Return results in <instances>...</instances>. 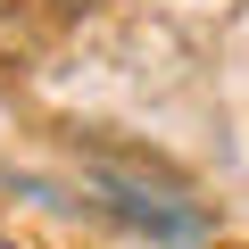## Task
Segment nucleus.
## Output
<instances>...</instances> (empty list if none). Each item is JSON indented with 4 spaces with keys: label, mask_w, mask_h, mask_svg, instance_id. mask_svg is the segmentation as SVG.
I'll list each match as a JSON object with an SVG mask.
<instances>
[{
    "label": "nucleus",
    "mask_w": 249,
    "mask_h": 249,
    "mask_svg": "<svg viewBox=\"0 0 249 249\" xmlns=\"http://www.w3.org/2000/svg\"><path fill=\"white\" fill-rule=\"evenodd\" d=\"M83 191H91V208H108L116 224H133V232H150V241H199V232H208V216H199L183 191H158V183L124 175V166H83Z\"/></svg>",
    "instance_id": "nucleus-1"
}]
</instances>
